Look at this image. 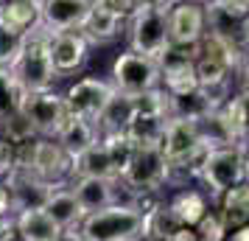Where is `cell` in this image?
<instances>
[{"label":"cell","mask_w":249,"mask_h":241,"mask_svg":"<svg viewBox=\"0 0 249 241\" xmlns=\"http://www.w3.org/2000/svg\"><path fill=\"white\" fill-rule=\"evenodd\" d=\"M51 37L53 34L42 23L23 34V45L12 65V73L25 93L48 90L56 79V68L51 59Z\"/></svg>","instance_id":"obj_1"},{"label":"cell","mask_w":249,"mask_h":241,"mask_svg":"<svg viewBox=\"0 0 249 241\" xmlns=\"http://www.w3.org/2000/svg\"><path fill=\"white\" fill-rule=\"evenodd\" d=\"M84 241H140L146 239L143 213L129 205H109L104 210L87 213L79 224Z\"/></svg>","instance_id":"obj_2"},{"label":"cell","mask_w":249,"mask_h":241,"mask_svg":"<svg viewBox=\"0 0 249 241\" xmlns=\"http://www.w3.org/2000/svg\"><path fill=\"white\" fill-rule=\"evenodd\" d=\"M129 42L135 54L160 59L171 48L168 34V9H143L137 6L132 14V28H129Z\"/></svg>","instance_id":"obj_3"},{"label":"cell","mask_w":249,"mask_h":241,"mask_svg":"<svg viewBox=\"0 0 249 241\" xmlns=\"http://www.w3.org/2000/svg\"><path fill=\"white\" fill-rule=\"evenodd\" d=\"M121 180L129 188L157 194L160 188L171 180V163L165 160V154H162L160 146H140V149H135V154H132V160H129Z\"/></svg>","instance_id":"obj_4"},{"label":"cell","mask_w":249,"mask_h":241,"mask_svg":"<svg viewBox=\"0 0 249 241\" xmlns=\"http://www.w3.org/2000/svg\"><path fill=\"white\" fill-rule=\"evenodd\" d=\"M20 112L31 121L36 135H48V138H56L70 118L68 107H65V98L51 90L25 93L23 101H20Z\"/></svg>","instance_id":"obj_5"},{"label":"cell","mask_w":249,"mask_h":241,"mask_svg":"<svg viewBox=\"0 0 249 241\" xmlns=\"http://www.w3.org/2000/svg\"><path fill=\"white\" fill-rule=\"evenodd\" d=\"M112 79L115 90L126 93V95H140L146 90H154L160 84V65L157 59L143 56V54H121L112 65Z\"/></svg>","instance_id":"obj_6"},{"label":"cell","mask_w":249,"mask_h":241,"mask_svg":"<svg viewBox=\"0 0 249 241\" xmlns=\"http://www.w3.org/2000/svg\"><path fill=\"white\" fill-rule=\"evenodd\" d=\"M196 56H199V45H171L162 56L157 59L160 65V79L165 81V93L168 95H182L199 87L196 79Z\"/></svg>","instance_id":"obj_7"},{"label":"cell","mask_w":249,"mask_h":241,"mask_svg":"<svg viewBox=\"0 0 249 241\" xmlns=\"http://www.w3.org/2000/svg\"><path fill=\"white\" fill-rule=\"evenodd\" d=\"M202 180L207 183L210 194L213 196H224L230 188H235L247 180V168H244V160L238 154L235 146H227V149H213L210 157L204 163Z\"/></svg>","instance_id":"obj_8"},{"label":"cell","mask_w":249,"mask_h":241,"mask_svg":"<svg viewBox=\"0 0 249 241\" xmlns=\"http://www.w3.org/2000/svg\"><path fill=\"white\" fill-rule=\"evenodd\" d=\"M112 93H115V87L112 84H107V81L81 79L68 90V95H65V107H68V112L73 115V118H81V121L95 124V121L101 118L107 101L112 98Z\"/></svg>","instance_id":"obj_9"},{"label":"cell","mask_w":249,"mask_h":241,"mask_svg":"<svg viewBox=\"0 0 249 241\" xmlns=\"http://www.w3.org/2000/svg\"><path fill=\"white\" fill-rule=\"evenodd\" d=\"M168 34L171 45H199L207 34V12L204 6L193 0H179L174 9H168Z\"/></svg>","instance_id":"obj_10"},{"label":"cell","mask_w":249,"mask_h":241,"mask_svg":"<svg viewBox=\"0 0 249 241\" xmlns=\"http://www.w3.org/2000/svg\"><path fill=\"white\" fill-rule=\"evenodd\" d=\"M53 185L56 183L42 180L31 168H14L9 174V180H6V188H9V196H12V210L20 213V210H39V207H45Z\"/></svg>","instance_id":"obj_11"},{"label":"cell","mask_w":249,"mask_h":241,"mask_svg":"<svg viewBox=\"0 0 249 241\" xmlns=\"http://www.w3.org/2000/svg\"><path fill=\"white\" fill-rule=\"evenodd\" d=\"M207 12V31L221 37L224 42L235 48H244V37H247V6H227L221 0H210L204 6Z\"/></svg>","instance_id":"obj_12"},{"label":"cell","mask_w":249,"mask_h":241,"mask_svg":"<svg viewBox=\"0 0 249 241\" xmlns=\"http://www.w3.org/2000/svg\"><path fill=\"white\" fill-rule=\"evenodd\" d=\"M28 168L39 174L48 183H62L73 168V157L53 140H34V151H31V163Z\"/></svg>","instance_id":"obj_13"},{"label":"cell","mask_w":249,"mask_h":241,"mask_svg":"<svg viewBox=\"0 0 249 241\" xmlns=\"http://www.w3.org/2000/svg\"><path fill=\"white\" fill-rule=\"evenodd\" d=\"M90 6H92L90 0H42V25L51 34L79 31Z\"/></svg>","instance_id":"obj_14"},{"label":"cell","mask_w":249,"mask_h":241,"mask_svg":"<svg viewBox=\"0 0 249 241\" xmlns=\"http://www.w3.org/2000/svg\"><path fill=\"white\" fill-rule=\"evenodd\" d=\"M118 183L121 180H101V177H81L73 183V194L79 199L84 216L118 205Z\"/></svg>","instance_id":"obj_15"},{"label":"cell","mask_w":249,"mask_h":241,"mask_svg":"<svg viewBox=\"0 0 249 241\" xmlns=\"http://www.w3.org/2000/svg\"><path fill=\"white\" fill-rule=\"evenodd\" d=\"M51 59L56 73H73L87 62V39L79 31H56L51 37Z\"/></svg>","instance_id":"obj_16"},{"label":"cell","mask_w":249,"mask_h":241,"mask_svg":"<svg viewBox=\"0 0 249 241\" xmlns=\"http://www.w3.org/2000/svg\"><path fill=\"white\" fill-rule=\"evenodd\" d=\"M199 143H202V140H199L196 121H188V118H168L160 149H162V154H165L168 163H177L179 157H185L188 151L196 149Z\"/></svg>","instance_id":"obj_17"},{"label":"cell","mask_w":249,"mask_h":241,"mask_svg":"<svg viewBox=\"0 0 249 241\" xmlns=\"http://www.w3.org/2000/svg\"><path fill=\"white\" fill-rule=\"evenodd\" d=\"M42 210H45L62 230L79 227L81 222H84V210H81L79 199L73 194V188H68L65 183L53 185V191H51V196H48V202H45Z\"/></svg>","instance_id":"obj_18"},{"label":"cell","mask_w":249,"mask_h":241,"mask_svg":"<svg viewBox=\"0 0 249 241\" xmlns=\"http://www.w3.org/2000/svg\"><path fill=\"white\" fill-rule=\"evenodd\" d=\"M42 23V0H6L0 3V25L23 37Z\"/></svg>","instance_id":"obj_19"},{"label":"cell","mask_w":249,"mask_h":241,"mask_svg":"<svg viewBox=\"0 0 249 241\" xmlns=\"http://www.w3.org/2000/svg\"><path fill=\"white\" fill-rule=\"evenodd\" d=\"M73 180L81 177H101V180H121V174L115 168L109 151L104 149V143L98 140L95 146H90L87 151H81L79 157H73V168H70Z\"/></svg>","instance_id":"obj_20"},{"label":"cell","mask_w":249,"mask_h":241,"mask_svg":"<svg viewBox=\"0 0 249 241\" xmlns=\"http://www.w3.org/2000/svg\"><path fill=\"white\" fill-rule=\"evenodd\" d=\"M14 227L23 241H56L62 236V227L42 207L39 210H20L14 219Z\"/></svg>","instance_id":"obj_21"},{"label":"cell","mask_w":249,"mask_h":241,"mask_svg":"<svg viewBox=\"0 0 249 241\" xmlns=\"http://www.w3.org/2000/svg\"><path fill=\"white\" fill-rule=\"evenodd\" d=\"M132 115H135V95H126V93L115 90L112 98L104 107L101 118L95 121L98 138L107 135V132H126V124L132 121Z\"/></svg>","instance_id":"obj_22"},{"label":"cell","mask_w":249,"mask_h":241,"mask_svg":"<svg viewBox=\"0 0 249 241\" xmlns=\"http://www.w3.org/2000/svg\"><path fill=\"white\" fill-rule=\"evenodd\" d=\"M56 143L68 151L70 157H79L81 151H87L90 146L98 143V129H95V124H90V121H81V118H73V115H70L68 124H65L62 132L56 135Z\"/></svg>","instance_id":"obj_23"},{"label":"cell","mask_w":249,"mask_h":241,"mask_svg":"<svg viewBox=\"0 0 249 241\" xmlns=\"http://www.w3.org/2000/svg\"><path fill=\"white\" fill-rule=\"evenodd\" d=\"M199 129V140L210 149H227V146H235V135L230 129V121L224 115V107H218L213 112H207L204 118L196 121Z\"/></svg>","instance_id":"obj_24"},{"label":"cell","mask_w":249,"mask_h":241,"mask_svg":"<svg viewBox=\"0 0 249 241\" xmlns=\"http://www.w3.org/2000/svg\"><path fill=\"white\" fill-rule=\"evenodd\" d=\"M118 31H121V17L104 12V9H98V6H90L84 23L79 25V34L84 37L87 42H92V45H104V42L115 39Z\"/></svg>","instance_id":"obj_25"},{"label":"cell","mask_w":249,"mask_h":241,"mask_svg":"<svg viewBox=\"0 0 249 241\" xmlns=\"http://www.w3.org/2000/svg\"><path fill=\"white\" fill-rule=\"evenodd\" d=\"M165 124H168L165 115L135 112L132 121L126 124V135H129V140L135 143L137 149L140 146H160L162 143V135H165Z\"/></svg>","instance_id":"obj_26"},{"label":"cell","mask_w":249,"mask_h":241,"mask_svg":"<svg viewBox=\"0 0 249 241\" xmlns=\"http://www.w3.org/2000/svg\"><path fill=\"white\" fill-rule=\"evenodd\" d=\"M221 222L232 233L249 224V185L241 183L221 196Z\"/></svg>","instance_id":"obj_27"},{"label":"cell","mask_w":249,"mask_h":241,"mask_svg":"<svg viewBox=\"0 0 249 241\" xmlns=\"http://www.w3.org/2000/svg\"><path fill=\"white\" fill-rule=\"evenodd\" d=\"M143 227H146V239L151 241H168L174 233H179L185 224H182L177 213L171 210V205L165 202H157V205L143 213Z\"/></svg>","instance_id":"obj_28"},{"label":"cell","mask_w":249,"mask_h":241,"mask_svg":"<svg viewBox=\"0 0 249 241\" xmlns=\"http://www.w3.org/2000/svg\"><path fill=\"white\" fill-rule=\"evenodd\" d=\"M0 138L9 146H20V143H28V140L36 138V129L31 127V121L20 110H14V112L0 118Z\"/></svg>","instance_id":"obj_29"},{"label":"cell","mask_w":249,"mask_h":241,"mask_svg":"<svg viewBox=\"0 0 249 241\" xmlns=\"http://www.w3.org/2000/svg\"><path fill=\"white\" fill-rule=\"evenodd\" d=\"M171 210L177 213V219H179L185 227H196L199 219L207 213V205H204L202 194H196V191H185V194H179L174 202H171Z\"/></svg>","instance_id":"obj_30"},{"label":"cell","mask_w":249,"mask_h":241,"mask_svg":"<svg viewBox=\"0 0 249 241\" xmlns=\"http://www.w3.org/2000/svg\"><path fill=\"white\" fill-rule=\"evenodd\" d=\"M224 115L230 121L232 135H235V143L244 135H249V87H244V93H238L235 98H230L224 104Z\"/></svg>","instance_id":"obj_31"},{"label":"cell","mask_w":249,"mask_h":241,"mask_svg":"<svg viewBox=\"0 0 249 241\" xmlns=\"http://www.w3.org/2000/svg\"><path fill=\"white\" fill-rule=\"evenodd\" d=\"M210 146H204V143H199L193 151H188L185 157H179L177 163H171V177L174 180H193V177H202L204 171V163H207V157H210Z\"/></svg>","instance_id":"obj_32"},{"label":"cell","mask_w":249,"mask_h":241,"mask_svg":"<svg viewBox=\"0 0 249 241\" xmlns=\"http://www.w3.org/2000/svg\"><path fill=\"white\" fill-rule=\"evenodd\" d=\"M98 140L104 143V149L109 151V157H112L118 174L124 177L126 166H129V160H132V154H135L137 146L129 140V135H126V132H107V135H101Z\"/></svg>","instance_id":"obj_33"},{"label":"cell","mask_w":249,"mask_h":241,"mask_svg":"<svg viewBox=\"0 0 249 241\" xmlns=\"http://www.w3.org/2000/svg\"><path fill=\"white\" fill-rule=\"evenodd\" d=\"M23 95H25V90L20 87V81L14 79L12 68H0V118L14 112V110H20Z\"/></svg>","instance_id":"obj_34"},{"label":"cell","mask_w":249,"mask_h":241,"mask_svg":"<svg viewBox=\"0 0 249 241\" xmlns=\"http://www.w3.org/2000/svg\"><path fill=\"white\" fill-rule=\"evenodd\" d=\"M193 230H196L199 241H224V236H227V227H224V222H221V216H215L210 210L199 219V224Z\"/></svg>","instance_id":"obj_35"},{"label":"cell","mask_w":249,"mask_h":241,"mask_svg":"<svg viewBox=\"0 0 249 241\" xmlns=\"http://www.w3.org/2000/svg\"><path fill=\"white\" fill-rule=\"evenodd\" d=\"M20 45H23V37L0 25V68H12L20 54Z\"/></svg>","instance_id":"obj_36"},{"label":"cell","mask_w":249,"mask_h":241,"mask_svg":"<svg viewBox=\"0 0 249 241\" xmlns=\"http://www.w3.org/2000/svg\"><path fill=\"white\" fill-rule=\"evenodd\" d=\"M92 6H98V9H104V12H109V14H115V17H132L135 14V9H137V3L135 0H90Z\"/></svg>","instance_id":"obj_37"},{"label":"cell","mask_w":249,"mask_h":241,"mask_svg":"<svg viewBox=\"0 0 249 241\" xmlns=\"http://www.w3.org/2000/svg\"><path fill=\"white\" fill-rule=\"evenodd\" d=\"M12 171H14V149L6 140H0V183H6Z\"/></svg>","instance_id":"obj_38"},{"label":"cell","mask_w":249,"mask_h":241,"mask_svg":"<svg viewBox=\"0 0 249 241\" xmlns=\"http://www.w3.org/2000/svg\"><path fill=\"white\" fill-rule=\"evenodd\" d=\"M17 236V227H14L12 216H0V241H14Z\"/></svg>","instance_id":"obj_39"},{"label":"cell","mask_w":249,"mask_h":241,"mask_svg":"<svg viewBox=\"0 0 249 241\" xmlns=\"http://www.w3.org/2000/svg\"><path fill=\"white\" fill-rule=\"evenodd\" d=\"M9 213H12V196L6 183H0V216H9Z\"/></svg>","instance_id":"obj_40"},{"label":"cell","mask_w":249,"mask_h":241,"mask_svg":"<svg viewBox=\"0 0 249 241\" xmlns=\"http://www.w3.org/2000/svg\"><path fill=\"white\" fill-rule=\"evenodd\" d=\"M238 70H241V76L247 79V87H249V45L241 48V56H238Z\"/></svg>","instance_id":"obj_41"},{"label":"cell","mask_w":249,"mask_h":241,"mask_svg":"<svg viewBox=\"0 0 249 241\" xmlns=\"http://www.w3.org/2000/svg\"><path fill=\"white\" fill-rule=\"evenodd\" d=\"M168 241H199V236H196V230L193 227H182L179 233H174Z\"/></svg>","instance_id":"obj_42"},{"label":"cell","mask_w":249,"mask_h":241,"mask_svg":"<svg viewBox=\"0 0 249 241\" xmlns=\"http://www.w3.org/2000/svg\"><path fill=\"white\" fill-rule=\"evenodd\" d=\"M56 241H84V236L79 233V227H68V230H62V236Z\"/></svg>","instance_id":"obj_43"},{"label":"cell","mask_w":249,"mask_h":241,"mask_svg":"<svg viewBox=\"0 0 249 241\" xmlns=\"http://www.w3.org/2000/svg\"><path fill=\"white\" fill-rule=\"evenodd\" d=\"M137 6H143V9H168L171 0H135Z\"/></svg>","instance_id":"obj_44"},{"label":"cell","mask_w":249,"mask_h":241,"mask_svg":"<svg viewBox=\"0 0 249 241\" xmlns=\"http://www.w3.org/2000/svg\"><path fill=\"white\" fill-rule=\"evenodd\" d=\"M232 241H249V224L241 227V230H235V233H232Z\"/></svg>","instance_id":"obj_45"},{"label":"cell","mask_w":249,"mask_h":241,"mask_svg":"<svg viewBox=\"0 0 249 241\" xmlns=\"http://www.w3.org/2000/svg\"><path fill=\"white\" fill-rule=\"evenodd\" d=\"M221 3H227V6H247L249 9V0H221Z\"/></svg>","instance_id":"obj_46"},{"label":"cell","mask_w":249,"mask_h":241,"mask_svg":"<svg viewBox=\"0 0 249 241\" xmlns=\"http://www.w3.org/2000/svg\"><path fill=\"white\" fill-rule=\"evenodd\" d=\"M244 45H249V17H247V37H244Z\"/></svg>","instance_id":"obj_47"},{"label":"cell","mask_w":249,"mask_h":241,"mask_svg":"<svg viewBox=\"0 0 249 241\" xmlns=\"http://www.w3.org/2000/svg\"><path fill=\"white\" fill-rule=\"evenodd\" d=\"M0 3H6V0H0Z\"/></svg>","instance_id":"obj_48"},{"label":"cell","mask_w":249,"mask_h":241,"mask_svg":"<svg viewBox=\"0 0 249 241\" xmlns=\"http://www.w3.org/2000/svg\"><path fill=\"white\" fill-rule=\"evenodd\" d=\"M193 3H199V0H193Z\"/></svg>","instance_id":"obj_49"}]
</instances>
